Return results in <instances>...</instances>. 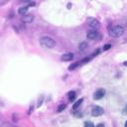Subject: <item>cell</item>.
Instances as JSON below:
<instances>
[{"mask_svg":"<svg viewBox=\"0 0 127 127\" xmlns=\"http://www.w3.org/2000/svg\"><path fill=\"white\" fill-rule=\"evenodd\" d=\"M90 27L92 29V30H97V29L100 27V23L97 20L93 19V20H91L90 22Z\"/></svg>","mask_w":127,"mask_h":127,"instance_id":"obj_6","label":"cell"},{"mask_svg":"<svg viewBox=\"0 0 127 127\" xmlns=\"http://www.w3.org/2000/svg\"><path fill=\"white\" fill-rule=\"evenodd\" d=\"M20 1H22V2H29L30 0H20Z\"/></svg>","mask_w":127,"mask_h":127,"instance_id":"obj_19","label":"cell"},{"mask_svg":"<svg viewBox=\"0 0 127 127\" xmlns=\"http://www.w3.org/2000/svg\"><path fill=\"white\" fill-rule=\"evenodd\" d=\"M123 65H124V66H125V67H127V61H126V62H124V63H123Z\"/></svg>","mask_w":127,"mask_h":127,"instance_id":"obj_20","label":"cell"},{"mask_svg":"<svg viewBox=\"0 0 127 127\" xmlns=\"http://www.w3.org/2000/svg\"><path fill=\"white\" fill-rule=\"evenodd\" d=\"M97 36H98V32H97V30H90L86 34L87 39H90V40H95L97 38Z\"/></svg>","mask_w":127,"mask_h":127,"instance_id":"obj_5","label":"cell"},{"mask_svg":"<svg viewBox=\"0 0 127 127\" xmlns=\"http://www.w3.org/2000/svg\"><path fill=\"white\" fill-rule=\"evenodd\" d=\"M27 12H28V7H20L19 9H18V13H19V15H21V16L26 15Z\"/></svg>","mask_w":127,"mask_h":127,"instance_id":"obj_10","label":"cell"},{"mask_svg":"<svg viewBox=\"0 0 127 127\" xmlns=\"http://www.w3.org/2000/svg\"><path fill=\"white\" fill-rule=\"evenodd\" d=\"M105 95V90H103V88H100V90H97L94 94H93V99L95 100H99L101 99L102 97Z\"/></svg>","mask_w":127,"mask_h":127,"instance_id":"obj_4","label":"cell"},{"mask_svg":"<svg viewBox=\"0 0 127 127\" xmlns=\"http://www.w3.org/2000/svg\"><path fill=\"white\" fill-rule=\"evenodd\" d=\"M124 125H125V127H127V121L125 122V124H124Z\"/></svg>","mask_w":127,"mask_h":127,"instance_id":"obj_21","label":"cell"},{"mask_svg":"<svg viewBox=\"0 0 127 127\" xmlns=\"http://www.w3.org/2000/svg\"><path fill=\"white\" fill-rule=\"evenodd\" d=\"M84 126L86 127H93L94 124L91 123V122H84Z\"/></svg>","mask_w":127,"mask_h":127,"instance_id":"obj_15","label":"cell"},{"mask_svg":"<svg viewBox=\"0 0 127 127\" xmlns=\"http://www.w3.org/2000/svg\"><path fill=\"white\" fill-rule=\"evenodd\" d=\"M83 102V98H80V99H78V101H75V104L73 105V110H77V109L82 105V103Z\"/></svg>","mask_w":127,"mask_h":127,"instance_id":"obj_9","label":"cell"},{"mask_svg":"<svg viewBox=\"0 0 127 127\" xmlns=\"http://www.w3.org/2000/svg\"><path fill=\"white\" fill-rule=\"evenodd\" d=\"M123 33H124V28L122 26H120V25H115V26H112L111 29L109 30V35H110L111 37H114V38L120 37Z\"/></svg>","mask_w":127,"mask_h":127,"instance_id":"obj_2","label":"cell"},{"mask_svg":"<svg viewBox=\"0 0 127 127\" xmlns=\"http://www.w3.org/2000/svg\"><path fill=\"white\" fill-rule=\"evenodd\" d=\"M34 20L33 15H24V17L22 18V22L24 23H31Z\"/></svg>","mask_w":127,"mask_h":127,"instance_id":"obj_8","label":"cell"},{"mask_svg":"<svg viewBox=\"0 0 127 127\" xmlns=\"http://www.w3.org/2000/svg\"><path fill=\"white\" fill-rule=\"evenodd\" d=\"M103 111L104 110H103L102 107H100V106H94L93 108H92V110H91V114H92V116L97 117V116L102 115Z\"/></svg>","mask_w":127,"mask_h":127,"instance_id":"obj_3","label":"cell"},{"mask_svg":"<svg viewBox=\"0 0 127 127\" xmlns=\"http://www.w3.org/2000/svg\"><path fill=\"white\" fill-rule=\"evenodd\" d=\"M73 59H74V54L67 53V54L63 55L62 58H61V60H62L63 62H69V61H71Z\"/></svg>","mask_w":127,"mask_h":127,"instance_id":"obj_7","label":"cell"},{"mask_svg":"<svg viewBox=\"0 0 127 127\" xmlns=\"http://www.w3.org/2000/svg\"><path fill=\"white\" fill-rule=\"evenodd\" d=\"M87 48V44L86 43H80L78 45V50L80 51V52H84V51L86 50Z\"/></svg>","mask_w":127,"mask_h":127,"instance_id":"obj_12","label":"cell"},{"mask_svg":"<svg viewBox=\"0 0 127 127\" xmlns=\"http://www.w3.org/2000/svg\"><path fill=\"white\" fill-rule=\"evenodd\" d=\"M66 107H67V105H66V104H64V103H63V104H61L60 106L58 107V112H62V111L64 110V109H66Z\"/></svg>","mask_w":127,"mask_h":127,"instance_id":"obj_14","label":"cell"},{"mask_svg":"<svg viewBox=\"0 0 127 127\" xmlns=\"http://www.w3.org/2000/svg\"><path fill=\"white\" fill-rule=\"evenodd\" d=\"M40 45L44 49H53L55 46H56V42H55L53 38L45 36V37H42L40 39Z\"/></svg>","mask_w":127,"mask_h":127,"instance_id":"obj_1","label":"cell"},{"mask_svg":"<svg viewBox=\"0 0 127 127\" xmlns=\"http://www.w3.org/2000/svg\"><path fill=\"white\" fill-rule=\"evenodd\" d=\"M67 95H69V100L70 101H73L75 99V97H77V93H75V91H70L69 93H67Z\"/></svg>","mask_w":127,"mask_h":127,"instance_id":"obj_11","label":"cell"},{"mask_svg":"<svg viewBox=\"0 0 127 127\" xmlns=\"http://www.w3.org/2000/svg\"><path fill=\"white\" fill-rule=\"evenodd\" d=\"M102 126H104V124H103V123H99V124H97V127H102Z\"/></svg>","mask_w":127,"mask_h":127,"instance_id":"obj_17","label":"cell"},{"mask_svg":"<svg viewBox=\"0 0 127 127\" xmlns=\"http://www.w3.org/2000/svg\"><path fill=\"white\" fill-rule=\"evenodd\" d=\"M123 114H127V107L124 108V110H123Z\"/></svg>","mask_w":127,"mask_h":127,"instance_id":"obj_18","label":"cell"},{"mask_svg":"<svg viewBox=\"0 0 127 127\" xmlns=\"http://www.w3.org/2000/svg\"><path fill=\"white\" fill-rule=\"evenodd\" d=\"M79 62H77V63H75V64H73V65H71L70 67H69V70L70 71H73V70H75V67H77L78 66H79Z\"/></svg>","mask_w":127,"mask_h":127,"instance_id":"obj_13","label":"cell"},{"mask_svg":"<svg viewBox=\"0 0 127 127\" xmlns=\"http://www.w3.org/2000/svg\"><path fill=\"white\" fill-rule=\"evenodd\" d=\"M110 48H111V45H109V44L104 45V46H103V51H107V50H109Z\"/></svg>","mask_w":127,"mask_h":127,"instance_id":"obj_16","label":"cell"}]
</instances>
